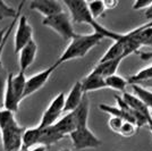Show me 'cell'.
I'll return each mask as SVG.
<instances>
[{"label":"cell","instance_id":"1","mask_svg":"<svg viewBox=\"0 0 152 151\" xmlns=\"http://www.w3.org/2000/svg\"><path fill=\"white\" fill-rule=\"evenodd\" d=\"M64 6L69 12V16L73 23L76 24H86L93 29V32H96L99 34H102L104 38L111 39L113 41H117L121 38V33H117L111 31L107 27L101 25L98 21L93 18V16L90 13V9L88 7L86 1L82 0H65L63 1Z\"/></svg>","mask_w":152,"mask_h":151},{"label":"cell","instance_id":"2","mask_svg":"<svg viewBox=\"0 0 152 151\" xmlns=\"http://www.w3.org/2000/svg\"><path fill=\"white\" fill-rule=\"evenodd\" d=\"M0 132L4 151H18L22 149L25 128L19 126L15 118V113L5 108L0 109Z\"/></svg>","mask_w":152,"mask_h":151},{"label":"cell","instance_id":"3","mask_svg":"<svg viewBox=\"0 0 152 151\" xmlns=\"http://www.w3.org/2000/svg\"><path fill=\"white\" fill-rule=\"evenodd\" d=\"M103 39L104 37L96 32L90 33V34H77L73 40H70L68 45L66 47V49L64 50V52L60 55V57L58 58V60L55 64L59 66L66 62L83 58L84 56H86L95 45L100 43Z\"/></svg>","mask_w":152,"mask_h":151},{"label":"cell","instance_id":"4","mask_svg":"<svg viewBox=\"0 0 152 151\" xmlns=\"http://www.w3.org/2000/svg\"><path fill=\"white\" fill-rule=\"evenodd\" d=\"M42 24L59 34L65 41H70L77 35V33L74 31L70 16L65 12L51 17H45L42 21Z\"/></svg>","mask_w":152,"mask_h":151},{"label":"cell","instance_id":"5","mask_svg":"<svg viewBox=\"0 0 152 151\" xmlns=\"http://www.w3.org/2000/svg\"><path fill=\"white\" fill-rule=\"evenodd\" d=\"M72 143L76 150L95 149L101 145V140L89 128V126L77 127L69 135Z\"/></svg>","mask_w":152,"mask_h":151},{"label":"cell","instance_id":"6","mask_svg":"<svg viewBox=\"0 0 152 151\" xmlns=\"http://www.w3.org/2000/svg\"><path fill=\"white\" fill-rule=\"evenodd\" d=\"M65 100H66V95L65 92L58 93L49 103L45 113L42 115L41 122L39 124L40 128H45L49 126L55 125L58 120L60 119V116L64 113L65 109Z\"/></svg>","mask_w":152,"mask_h":151},{"label":"cell","instance_id":"7","mask_svg":"<svg viewBox=\"0 0 152 151\" xmlns=\"http://www.w3.org/2000/svg\"><path fill=\"white\" fill-rule=\"evenodd\" d=\"M33 40V27L28 23L27 17L25 15H20L16 31H15V39H14V45H15V54L18 55L27 43H30Z\"/></svg>","mask_w":152,"mask_h":151},{"label":"cell","instance_id":"8","mask_svg":"<svg viewBox=\"0 0 152 151\" xmlns=\"http://www.w3.org/2000/svg\"><path fill=\"white\" fill-rule=\"evenodd\" d=\"M58 66L56 64L49 66L48 68L43 69L41 72L37 73L35 75H32L26 80V89H25V95H24V99L27 98L28 95L35 93L40 89H42L45 85V83L48 82V80L50 78L52 73L56 70Z\"/></svg>","mask_w":152,"mask_h":151},{"label":"cell","instance_id":"9","mask_svg":"<svg viewBox=\"0 0 152 151\" xmlns=\"http://www.w3.org/2000/svg\"><path fill=\"white\" fill-rule=\"evenodd\" d=\"M30 8L32 10L42 14L45 18L65 12L63 2L55 0H33L30 4Z\"/></svg>","mask_w":152,"mask_h":151},{"label":"cell","instance_id":"10","mask_svg":"<svg viewBox=\"0 0 152 151\" xmlns=\"http://www.w3.org/2000/svg\"><path fill=\"white\" fill-rule=\"evenodd\" d=\"M84 91H83L82 82L77 81V82L72 86L69 93L66 95V100H65V113H72L75 109L78 108V106L82 103L83 98H84Z\"/></svg>","mask_w":152,"mask_h":151},{"label":"cell","instance_id":"11","mask_svg":"<svg viewBox=\"0 0 152 151\" xmlns=\"http://www.w3.org/2000/svg\"><path fill=\"white\" fill-rule=\"evenodd\" d=\"M37 52H38V44L34 40H32L30 43H27L22 50L19 51L18 64L20 72L25 73L28 69V67L34 63L35 57H37Z\"/></svg>","mask_w":152,"mask_h":151},{"label":"cell","instance_id":"12","mask_svg":"<svg viewBox=\"0 0 152 151\" xmlns=\"http://www.w3.org/2000/svg\"><path fill=\"white\" fill-rule=\"evenodd\" d=\"M81 82H82L83 91L85 95L88 92H92V91H99L102 89H108L106 78L98 75V74H94L92 72H90Z\"/></svg>","mask_w":152,"mask_h":151},{"label":"cell","instance_id":"13","mask_svg":"<svg viewBox=\"0 0 152 151\" xmlns=\"http://www.w3.org/2000/svg\"><path fill=\"white\" fill-rule=\"evenodd\" d=\"M19 103L20 100L17 98V95L15 93L12 85V80H10V75H7L6 86H5V97H4V101H2V106L7 110H10L13 113H16L18 110Z\"/></svg>","mask_w":152,"mask_h":151},{"label":"cell","instance_id":"14","mask_svg":"<svg viewBox=\"0 0 152 151\" xmlns=\"http://www.w3.org/2000/svg\"><path fill=\"white\" fill-rule=\"evenodd\" d=\"M126 57H128L126 55V48H125V43L121 40V38L117 41H114V43L108 48V50L103 54V56L99 60V63H104L108 60H114V59H118V58H124L125 59Z\"/></svg>","mask_w":152,"mask_h":151},{"label":"cell","instance_id":"15","mask_svg":"<svg viewBox=\"0 0 152 151\" xmlns=\"http://www.w3.org/2000/svg\"><path fill=\"white\" fill-rule=\"evenodd\" d=\"M123 60H124V58H118V59H114V60H108L104 63H98L96 66L91 72L107 78L109 76L117 74V70L119 68Z\"/></svg>","mask_w":152,"mask_h":151},{"label":"cell","instance_id":"16","mask_svg":"<svg viewBox=\"0 0 152 151\" xmlns=\"http://www.w3.org/2000/svg\"><path fill=\"white\" fill-rule=\"evenodd\" d=\"M53 127H55L61 135H64V136L68 135V136H69L70 134L76 130V127H77L75 116H74L73 111H72V113H67L64 117H61V118L53 125Z\"/></svg>","mask_w":152,"mask_h":151},{"label":"cell","instance_id":"17","mask_svg":"<svg viewBox=\"0 0 152 151\" xmlns=\"http://www.w3.org/2000/svg\"><path fill=\"white\" fill-rule=\"evenodd\" d=\"M65 136L58 132L57 130L53 127V125L49 126V127H45V128H41L39 145H43L45 148H48L52 144H56L57 142L63 140Z\"/></svg>","mask_w":152,"mask_h":151},{"label":"cell","instance_id":"18","mask_svg":"<svg viewBox=\"0 0 152 151\" xmlns=\"http://www.w3.org/2000/svg\"><path fill=\"white\" fill-rule=\"evenodd\" d=\"M40 134H41V128L39 126L25 128V132L23 134L22 149L27 151L34 147H38L39 141H40Z\"/></svg>","mask_w":152,"mask_h":151},{"label":"cell","instance_id":"19","mask_svg":"<svg viewBox=\"0 0 152 151\" xmlns=\"http://www.w3.org/2000/svg\"><path fill=\"white\" fill-rule=\"evenodd\" d=\"M10 75V80H12V85L15 91V93L17 95L20 102L24 100V95H25V89H26V76L24 72H20L19 70L18 74L13 75V74H9Z\"/></svg>","mask_w":152,"mask_h":151},{"label":"cell","instance_id":"20","mask_svg":"<svg viewBox=\"0 0 152 151\" xmlns=\"http://www.w3.org/2000/svg\"><path fill=\"white\" fill-rule=\"evenodd\" d=\"M133 95L137 97L146 107L152 110V91L150 89H146L140 84H132Z\"/></svg>","mask_w":152,"mask_h":151},{"label":"cell","instance_id":"21","mask_svg":"<svg viewBox=\"0 0 152 151\" xmlns=\"http://www.w3.org/2000/svg\"><path fill=\"white\" fill-rule=\"evenodd\" d=\"M106 83H107L108 89H113V90H116V91L125 92V89H126L127 84H128V80L124 78L123 76L118 75V74H115L113 76L107 77Z\"/></svg>","mask_w":152,"mask_h":151},{"label":"cell","instance_id":"22","mask_svg":"<svg viewBox=\"0 0 152 151\" xmlns=\"http://www.w3.org/2000/svg\"><path fill=\"white\" fill-rule=\"evenodd\" d=\"M150 78H152V64L144 68L140 69L134 75L128 77V83L129 84H139V83L148 81Z\"/></svg>","mask_w":152,"mask_h":151},{"label":"cell","instance_id":"23","mask_svg":"<svg viewBox=\"0 0 152 151\" xmlns=\"http://www.w3.org/2000/svg\"><path fill=\"white\" fill-rule=\"evenodd\" d=\"M88 7L90 9V13L95 21H98V18L102 17L107 10L104 1H88Z\"/></svg>","mask_w":152,"mask_h":151},{"label":"cell","instance_id":"24","mask_svg":"<svg viewBox=\"0 0 152 151\" xmlns=\"http://www.w3.org/2000/svg\"><path fill=\"white\" fill-rule=\"evenodd\" d=\"M17 15V9H14L6 1L0 0V21L5 18H15Z\"/></svg>","mask_w":152,"mask_h":151},{"label":"cell","instance_id":"25","mask_svg":"<svg viewBox=\"0 0 152 151\" xmlns=\"http://www.w3.org/2000/svg\"><path fill=\"white\" fill-rule=\"evenodd\" d=\"M137 130H139V126L136 124L131 123V122H124L118 135H121L123 138H132L136 134Z\"/></svg>","mask_w":152,"mask_h":151},{"label":"cell","instance_id":"26","mask_svg":"<svg viewBox=\"0 0 152 151\" xmlns=\"http://www.w3.org/2000/svg\"><path fill=\"white\" fill-rule=\"evenodd\" d=\"M125 120L119 118V117H114V116H110V118L108 120V125L110 127V130L115 132L116 134H118L119 131H121V126L124 124Z\"/></svg>","mask_w":152,"mask_h":151},{"label":"cell","instance_id":"27","mask_svg":"<svg viewBox=\"0 0 152 151\" xmlns=\"http://www.w3.org/2000/svg\"><path fill=\"white\" fill-rule=\"evenodd\" d=\"M152 7V0H148V1H141V0H136L133 4V9L135 10H148L149 8Z\"/></svg>","mask_w":152,"mask_h":151},{"label":"cell","instance_id":"28","mask_svg":"<svg viewBox=\"0 0 152 151\" xmlns=\"http://www.w3.org/2000/svg\"><path fill=\"white\" fill-rule=\"evenodd\" d=\"M140 58L142 59V60H151L152 59V50L151 51H148V52H140Z\"/></svg>","mask_w":152,"mask_h":151},{"label":"cell","instance_id":"29","mask_svg":"<svg viewBox=\"0 0 152 151\" xmlns=\"http://www.w3.org/2000/svg\"><path fill=\"white\" fill-rule=\"evenodd\" d=\"M104 5H106L107 9H114L115 7L118 5V1H109V0H107V1H104Z\"/></svg>","mask_w":152,"mask_h":151},{"label":"cell","instance_id":"30","mask_svg":"<svg viewBox=\"0 0 152 151\" xmlns=\"http://www.w3.org/2000/svg\"><path fill=\"white\" fill-rule=\"evenodd\" d=\"M6 32H7V29H2V30H0V47L2 45L4 41H5V38H6Z\"/></svg>","mask_w":152,"mask_h":151},{"label":"cell","instance_id":"31","mask_svg":"<svg viewBox=\"0 0 152 151\" xmlns=\"http://www.w3.org/2000/svg\"><path fill=\"white\" fill-rule=\"evenodd\" d=\"M139 84L146 89H152V78L148 80V81H144V82H141V83H139Z\"/></svg>","mask_w":152,"mask_h":151},{"label":"cell","instance_id":"32","mask_svg":"<svg viewBox=\"0 0 152 151\" xmlns=\"http://www.w3.org/2000/svg\"><path fill=\"white\" fill-rule=\"evenodd\" d=\"M47 150V148L43 147V145H38V147H34V148H32L30 150L27 151H45Z\"/></svg>","mask_w":152,"mask_h":151},{"label":"cell","instance_id":"33","mask_svg":"<svg viewBox=\"0 0 152 151\" xmlns=\"http://www.w3.org/2000/svg\"><path fill=\"white\" fill-rule=\"evenodd\" d=\"M145 17H146V19H149V21H152V7L149 8L145 12Z\"/></svg>","mask_w":152,"mask_h":151},{"label":"cell","instance_id":"34","mask_svg":"<svg viewBox=\"0 0 152 151\" xmlns=\"http://www.w3.org/2000/svg\"><path fill=\"white\" fill-rule=\"evenodd\" d=\"M146 45H152V37H151V39L149 40V42H148V44Z\"/></svg>","mask_w":152,"mask_h":151},{"label":"cell","instance_id":"35","mask_svg":"<svg viewBox=\"0 0 152 151\" xmlns=\"http://www.w3.org/2000/svg\"><path fill=\"white\" fill-rule=\"evenodd\" d=\"M60 151H70V150H69V149H61Z\"/></svg>","mask_w":152,"mask_h":151},{"label":"cell","instance_id":"36","mask_svg":"<svg viewBox=\"0 0 152 151\" xmlns=\"http://www.w3.org/2000/svg\"><path fill=\"white\" fill-rule=\"evenodd\" d=\"M149 126H150V131H151V133H152V124H150Z\"/></svg>","mask_w":152,"mask_h":151},{"label":"cell","instance_id":"37","mask_svg":"<svg viewBox=\"0 0 152 151\" xmlns=\"http://www.w3.org/2000/svg\"><path fill=\"white\" fill-rule=\"evenodd\" d=\"M151 120H152V110H151Z\"/></svg>","mask_w":152,"mask_h":151},{"label":"cell","instance_id":"38","mask_svg":"<svg viewBox=\"0 0 152 151\" xmlns=\"http://www.w3.org/2000/svg\"><path fill=\"white\" fill-rule=\"evenodd\" d=\"M18 151H25V150H23V149H20V150H18Z\"/></svg>","mask_w":152,"mask_h":151}]
</instances>
